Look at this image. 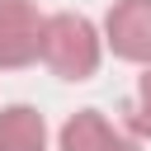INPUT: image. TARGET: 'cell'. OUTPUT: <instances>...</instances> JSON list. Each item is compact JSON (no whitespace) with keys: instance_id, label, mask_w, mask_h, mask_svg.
I'll list each match as a JSON object with an SVG mask.
<instances>
[{"instance_id":"6da1fadb","label":"cell","mask_w":151,"mask_h":151,"mask_svg":"<svg viewBox=\"0 0 151 151\" xmlns=\"http://www.w3.org/2000/svg\"><path fill=\"white\" fill-rule=\"evenodd\" d=\"M104 57V38L94 33V24L85 14H47V33H42V61L52 66V76L61 80H90L99 71Z\"/></svg>"},{"instance_id":"7a4b0ae2","label":"cell","mask_w":151,"mask_h":151,"mask_svg":"<svg viewBox=\"0 0 151 151\" xmlns=\"http://www.w3.org/2000/svg\"><path fill=\"white\" fill-rule=\"evenodd\" d=\"M47 19L33 0H0V71H19L42 57Z\"/></svg>"},{"instance_id":"3957f363","label":"cell","mask_w":151,"mask_h":151,"mask_svg":"<svg viewBox=\"0 0 151 151\" xmlns=\"http://www.w3.org/2000/svg\"><path fill=\"white\" fill-rule=\"evenodd\" d=\"M104 42L113 57L151 66V0H113L104 14Z\"/></svg>"},{"instance_id":"277c9868","label":"cell","mask_w":151,"mask_h":151,"mask_svg":"<svg viewBox=\"0 0 151 151\" xmlns=\"http://www.w3.org/2000/svg\"><path fill=\"white\" fill-rule=\"evenodd\" d=\"M61 151H137V142L118 132L99 109H80L61 123Z\"/></svg>"},{"instance_id":"5b68a950","label":"cell","mask_w":151,"mask_h":151,"mask_svg":"<svg viewBox=\"0 0 151 151\" xmlns=\"http://www.w3.org/2000/svg\"><path fill=\"white\" fill-rule=\"evenodd\" d=\"M0 151H47V123L28 104L0 109Z\"/></svg>"},{"instance_id":"8992f818","label":"cell","mask_w":151,"mask_h":151,"mask_svg":"<svg viewBox=\"0 0 151 151\" xmlns=\"http://www.w3.org/2000/svg\"><path fill=\"white\" fill-rule=\"evenodd\" d=\"M127 127H132L137 137H151V66H146L142 80H137V99H132V109H127Z\"/></svg>"}]
</instances>
